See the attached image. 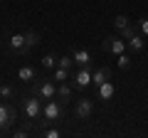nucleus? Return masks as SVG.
I'll use <instances>...</instances> for the list:
<instances>
[{
    "mask_svg": "<svg viewBox=\"0 0 148 138\" xmlns=\"http://www.w3.org/2000/svg\"><path fill=\"white\" fill-rule=\"evenodd\" d=\"M17 79L20 81H32V79H37V72L32 67H20L17 69Z\"/></svg>",
    "mask_w": 148,
    "mask_h": 138,
    "instance_id": "ddd939ff",
    "label": "nucleus"
},
{
    "mask_svg": "<svg viewBox=\"0 0 148 138\" xmlns=\"http://www.w3.org/2000/svg\"><path fill=\"white\" fill-rule=\"evenodd\" d=\"M3 47H5L8 54H27V49H25V35H10Z\"/></svg>",
    "mask_w": 148,
    "mask_h": 138,
    "instance_id": "423d86ee",
    "label": "nucleus"
},
{
    "mask_svg": "<svg viewBox=\"0 0 148 138\" xmlns=\"http://www.w3.org/2000/svg\"><path fill=\"white\" fill-rule=\"evenodd\" d=\"M0 96H3L5 101H10L12 96H15V86L12 84H0Z\"/></svg>",
    "mask_w": 148,
    "mask_h": 138,
    "instance_id": "aec40b11",
    "label": "nucleus"
},
{
    "mask_svg": "<svg viewBox=\"0 0 148 138\" xmlns=\"http://www.w3.org/2000/svg\"><path fill=\"white\" fill-rule=\"evenodd\" d=\"M57 54H54V52H47V54H45V57H42V69H52V67H57Z\"/></svg>",
    "mask_w": 148,
    "mask_h": 138,
    "instance_id": "a211bd4d",
    "label": "nucleus"
},
{
    "mask_svg": "<svg viewBox=\"0 0 148 138\" xmlns=\"http://www.w3.org/2000/svg\"><path fill=\"white\" fill-rule=\"evenodd\" d=\"M62 121H64L62 99H59V101L49 99L47 104H45V109H42V118H40V123H42V126H49V123H62Z\"/></svg>",
    "mask_w": 148,
    "mask_h": 138,
    "instance_id": "f257e3e1",
    "label": "nucleus"
},
{
    "mask_svg": "<svg viewBox=\"0 0 148 138\" xmlns=\"http://www.w3.org/2000/svg\"><path fill=\"white\" fill-rule=\"evenodd\" d=\"M96 94H99L101 101H111V99H114V94H116V86L111 84V81H104L101 86H96Z\"/></svg>",
    "mask_w": 148,
    "mask_h": 138,
    "instance_id": "9b49d317",
    "label": "nucleus"
},
{
    "mask_svg": "<svg viewBox=\"0 0 148 138\" xmlns=\"http://www.w3.org/2000/svg\"><path fill=\"white\" fill-rule=\"evenodd\" d=\"M138 32H141V30H138V22H131V25H128L126 30H121V32H119V35H121V37H123V40H126V42H128V40H131L133 35H138Z\"/></svg>",
    "mask_w": 148,
    "mask_h": 138,
    "instance_id": "f3484780",
    "label": "nucleus"
},
{
    "mask_svg": "<svg viewBox=\"0 0 148 138\" xmlns=\"http://www.w3.org/2000/svg\"><path fill=\"white\" fill-rule=\"evenodd\" d=\"M111 25H114V30H116V32H121V30H126V27L131 25V20H128L126 15H116L114 20H111Z\"/></svg>",
    "mask_w": 148,
    "mask_h": 138,
    "instance_id": "4468645a",
    "label": "nucleus"
},
{
    "mask_svg": "<svg viewBox=\"0 0 148 138\" xmlns=\"http://www.w3.org/2000/svg\"><path fill=\"white\" fill-rule=\"evenodd\" d=\"M0 136H3V133H0Z\"/></svg>",
    "mask_w": 148,
    "mask_h": 138,
    "instance_id": "a878e982",
    "label": "nucleus"
},
{
    "mask_svg": "<svg viewBox=\"0 0 148 138\" xmlns=\"http://www.w3.org/2000/svg\"><path fill=\"white\" fill-rule=\"evenodd\" d=\"M22 106H25L27 118H32V121H40V118H42V109H45V106H42V99H40V96H35V94L25 96Z\"/></svg>",
    "mask_w": 148,
    "mask_h": 138,
    "instance_id": "20e7f679",
    "label": "nucleus"
},
{
    "mask_svg": "<svg viewBox=\"0 0 148 138\" xmlns=\"http://www.w3.org/2000/svg\"><path fill=\"white\" fill-rule=\"evenodd\" d=\"M91 113H94V101H91V99H84V96H82V99L74 104V116L79 118V121H89Z\"/></svg>",
    "mask_w": 148,
    "mask_h": 138,
    "instance_id": "0eeeda50",
    "label": "nucleus"
},
{
    "mask_svg": "<svg viewBox=\"0 0 148 138\" xmlns=\"http://www.w3.org/2000/svg\"><path fill=\"white\" fill-rule=\"evenodd\" d=\"M59 136H62L59 128H47V131H45V138H59Z\"/></svg>",
    "mask_w": 148,
    "mask_h": 138,
    "instance_id": "b1692460",
    "label": "nucleus"
},
{
    "mask_svg": "<svg viewBox=\"0 0 148 138\" xmlns=\"http://www.w3.org/2000/svg\"><path fill=\"white\" fill-rule=\"evenodd\" d=\"M72 57H74V64L77 67H91V52L89 49H74L72 52Z\"/></svg>",
    "mask_w": 148,
    "mask_h": 138,
    "instance_id": "9d476101",
    "label": "nucleus"
},
{
    "mask_svg": "<svg viewBox=\"0 0 148 138\" xmlns=\"http://www.w3.org/2000/svg\"><path fill=\"white\" fill-rule=\"evenodd\" d=\"M91 67H79V72L74 74V89H86L91 86Z\"/></svg>",
    "mask_w": 148,
    "mask_h": 138,
    "instance_id": "6e6552de",
    "label": "nucleus"
},
{
    "mask_svg": "<svg viewBox=\"0 0 148 138\" xmlns=\"http://www.w3.org/2000/svg\"><path fill=\"white\" fill-rule=\"evenodd\" d=\"M101 47H104V52H111V54H121V52H126V47H128V42L121 37V35H109V37H104V42H101Z\"/></svg>",
    "mask_w": 148,
    "mask_h": 138,
    "instance_id": "39448f33",
    "label": "nucleus"
},
{
    "mask_svg": "<svg viewBox=\"0 0 148 138\" xmlns=\"http://www.w3.org/2000/svg\"><path fill=\"white\" fill-rule=\"evenodd\" d=\"M143 37H141V32H138V35H133L131 40H128V49H131V52H143Z\"/></svg>",
    "mask_w": 148,
    "mask_h": 138,
    "instance_id": "2eb2a0df",
    "label": "nucleus"
},
{
    "mask_svg": "<svg viewBox=\"0 0 148 138\" xmlns=\"http://www.w3.org/2000/svg\"><path fill=\"white\" fill-rule=\"evenodd\" d=\"M15 121H17V111L10 104H0V133L3 136H10Z\"/></svg>",
    "mask_w": 148,
    "mask_h": 138,
    "instance_id": "7ed1b4c3",
    "label": "nucleus"
},
{
    "mask_svg": "<svg viewBox=\"0 0 148 138\" xmlns=\"http://www.w3.org/2000/svg\"><path fill=\"white\" fill-rule=\"evenodd\" d=\"M40 42H42V37H40V32H37V30H27L25 32V49H27V52L35 49Z\"/></svg>",
    "mask_w": 148,
    "mask_h": 138,
    "instance_id": "f8f14e48",
    "label": "nucleus"
},
{
    "mask_svg": "<svg viewBox=\"0 0 148 138\" xmlns=\"http://www.w3.org/2000/svg\"><path fill=\"white\" fill-rule=\"evenodd\" d=\"M32 94L40 96L42 101H49L57 96V81L54 79H37L32 81Z\"/></svg>",
    "mask_w": 148,
    "mask_h": 138,
    "instance_id": "f03ea898",
    "label": "nucleus"
},
{
    "mask_svg": "<svg viewBox=\"0 0 148 138\" xmlns=\"http://www.w3.org/2000/svg\"><path fill=\"white\" fill-rule=\"evenodd\" d=\"M52 79H54V81H67V79H69V69L59 67L57 72H54V74H52Z\"/></svg>",
    "mask_w": 148,
    "mask_h": 138,
    "instance_id": "412c9836",
    "label": "nucleus"
},
{
    "mask_svg": "<svg viewBox=\"0 0 148 138\" xmlns=\"http://www.w3.org/2000/svg\"><path fill=\"white\" fill-rule=\"evenodd\" d=\"M57 67H64V69H72V67H74V57H67V54H62V57L57 59Z\"/></svg>",
    "mask_w": 148,
    "mask_h": 138,
    "instance_id": "4be33fe9",
    "label": "nucleus"
},
{
    "mask_svg": "<svg viewBox=\"0 0 148 138\" xmlns=\"http://www.w3.org/2000/svg\"><path fill=\"white\" fill-rule=\"evenodd\" d=\"M136 22H138L141 35H143V37H148V17H141V20H136Z\"/></svg>",
    "mask_w": 148,
    "mask_h": 138,
    "instance_id": "5701e85b",
    "label": "nucleus"
},
{
    "mask_svg": "<svg viewBox=\"0 0 148 138\" xmlns=\"http://www.w3.org/2000/svg\"><path fill=\"white\" fill-rule=\"evenodd\" d=\"M27 131H30V126L17 128V131H10V136H15V138H25V136H27Z\"/></svg>",
    "mask_w": 148,
    "mask_h": 138,
    "instance_id": "393cba45",
    "label": "nucleus"
},
{
    "mask_svg": "<svg viewBox=\"0 0 148 138\" xmlns=\"http://www.w3.org/2000/svg\"><path fill=\"white\" fill-rule=\"evenodd\" d=\"M116 64H119V69H123V72H126V69H131V64H133V59L128 57L126 52H121V54H119V59H116Z\"/></svg>",
    "mask_w": 148,
    "mask_h": 138,
    "instance_id": "6ab92c4d",
    "label": "nucleus"
},
{
    "mask_svg": "<svg viewBox=\"0 0 148 138\" xmlns=\"http://www.w3.org/2000/svg\"><path fill=\"white\" fill-rule=\"evenodd\" d=\"M57 96L62 101H69L72 99V86L67 84V81H59V86H57Z\"/></svg>",
    "mask_w": 148,
    "mask_h": 138,
    "instance_id": "dca6fc26",
    "label": "nucleus"
},
{
    "mask_svg": "<svg viewBox=\"0 0 148 138\" xmlns=\"http://www.w3.org/2000/svg\"><path fill=\"white\" fill-rule=\"evenodd\" d=\"M104 81H111V69L109 67H96L94 72H91V84L101 86Z\"/></svg>",
    "mask_w": 148,
    "mask_h": 138,
    "instance_id": "1a4fd4ad",
    "label": "nucleus"
}]
</instances>
